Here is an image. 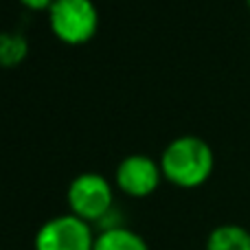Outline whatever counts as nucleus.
I'll return each instance as SVG.
<instances>
[{
	"instance_id": "f257e3e1",
	"label": "nucleus",
	"mask_w": 250,
	"mask_h": 250,
	"mask_svg": "<svg viewBox=\"0 0 250 250\" xmlns=\"http://www.w3.org/2000/svg\"><path fill=\"white\" fill-rule=\"evenodd\" d=\"M163 178L182 189L200 187L211 178L215 167V154L204 138L195 134H182L173 138L160 154Z\"/></svg>"
},
{
	"instance_id": "f03ea898",
	"label": "nucleus",
	"mask_w": 250,
	"mask_h": 250,
	"mask_svg": "<svg viewBox=\"0 0 250 250\" xmlns=\"http://www.w3.org/2000/svg\"><path fill=\"white\" fill-rule=\"evenodd\" d=\"M70 213L83 222H104L112 211L114 191L101 173L83 171L70 180L66 189Z\"/></svg>"
},
{
	"instance_id": "7ed1b4c3",
	"label": "nucleus",
	"mask_w": 250,
	"mask_h": 250,
	"mask_svg": "<svg viewBox=\"0 0 250 250\" xmlns=\"http://www.w3.org/2000/svg\"><path fill=\"white\" fill-rule=\"evenodd\" d=\"M53 33L66 44H86L99 29L95 0H55L48 9Z\"/></svg>"
},
{
	"instance_id": "20e7f679",
	"label": "nucleus",
	"mask_w": 250,
	"mask_h": 250,
	"mask_svg": "<svg viewBox=\"0 0 250 250\" xmlns=\"http://www.w3.org/2000/svg\"><path fill=\"white\" fill-rule=\"evenodd\" d=\"M95 235L88 222L77 215H55L38 229L33 239L35 250H92Z\"/></svg>"
},
{
	"instance_id": "39448f33",
	"label": "nucleus",
	"mask_w": 250,
	"mask_h": 250,
	"mask_svg": "<svg viewBox=\"0 0 250 250\" xmlns=\"http://www.w3.org/2000/svg\"><path fill=\"white\" fill-rule=\"evenodd\" d=\"M160 178H163L160 163L147 154L125 156L121 163L117 165V171H114L117 187L125 195H132V198L151 195L158 189Z\"/></svg>"
},
{
	"instance_id": "423d86ee",
	"label": "nucleus",
	"mask_w": 250,
	"mask_h": 250,
	"mask_svg": "<svg viewBox=\"0 0 250 250\" xmlns=\"http://www.w3.org/2000/svg\"><path fill=\"white\" fill-rule=\"evenodd\" d=\"M92 250H149L147 242L138 233L125 226H108L95 239Z\"/></svg>"
},
{
	"instance_id": "0eeeda50",
	"label": "nucleus",
	"mask_w": 250,
	"mask_h": 250,
	"mask_svg": "<svg viewBox=\"0 0 250 250\" xmlns=\"http://www.w3.org/2000/svg\"><path fill=\"white\" fill-rule=\"evenodd\" d=\"M207 250H250V230L239 224H220L208 233Z\"/></svg>"
},
{
	"instance_id": "6e6552de",
	"label": "nucleus",
	"mask_w": 250,
	"mask_h": 250,
	"mask_svg": "<svg viewBox=\"0 0 250 250\" xmlns=\"http://www.w3.org/2000/svg\"><path fill=\"white\" fill-rule=\"evenodd\" d=\"M29 53V40L20 31H0V66L16 68Z\"/></svg>"
},
{
	"instance_id": "1a4fd4ad",
	"label": "nucleus",
	"mask_w": 250,
	"mask_h": 250,
	"mask_svg": "<svg viewBox=\"0 0 250 250\" xmlns=\"http://www.w3.org/2000/svg\"><path fill=\"white\" fill-rule=\"evenodd\" d=\"M22 4H24L26 9H33V11H44V9H51V4L55 2V0H20Z\"/></svg>"
},
{
	"instance_id": "9d476101",
	"label": "nucleus",
	"mask_w": 250,
	"mask_h": 250,
	"mask_svg": "<svg viewBox=\"0 0 250 250\" xmlns=\"http://www.w3.org/2000/svg\"><path fill=\"white\" fill-rule=\"evenodd\" d=\"M246 4H248V9H250V0H246Z\"/></svg>"
}]
</instances>
